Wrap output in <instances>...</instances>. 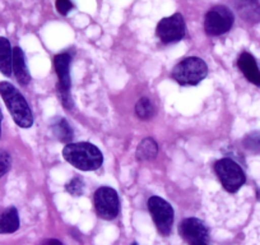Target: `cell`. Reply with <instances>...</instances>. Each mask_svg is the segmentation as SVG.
I'll return each mask as SVG.
<instances>
[{
	"label": "cell",
	"mask_w": 260,
	"mask_h": 245,
	"mask_svg": "<svg viewBox=\"0 0 260 245\" xmlns=\"http://www.w3.org/2000/svg\"><path fill=\"white\" fill-rule=\"evenodd\" d=\"M62 156L65 161L82 171H93L104 162L102 152L88 142L67 144L62 149Z\"/></svg>",
	"instance_id": "obj_1"
},
{
	"label": "cell",
	"mask_w": 260,
	"mask_h": 245,
	"mask_svg": "<svg viewBox=\"0 0 260 245\" xmlns=\"http://www.w3.org/2000/svg\"><path fill=\"white\" fill-rule=\"evenodd\" d=\"M0 96L3 97L12 117L21 128H31L34 115L21 92L8 82H0Z\"/></svg>",
	"instance_id": "obj_2"
},
{
	"label": "cell",
	"mask_w": 260,
	"mask_h": 245,
	"mask_svg": "<svg viewBox=\"0 0 260 245\" xmlns=\"http://www.w3.org/2000/svg\"><path fill=\"white\" fill-rule=\"evenodd\" d=\"M208 73L206 62L199 57H187L172 71V78L181 86H195L203 81Z\"/></svg>",
	"instance_id": "obj_3"
},
{
	"label": "cell",
	"mask_w": 260,
	"mask_h": 245,
	"mask_svg": "<svg viewBox=\"0 0 260 245\" xmlns=\"http://www.w3.org/2000/svg\"><path fill=\"white\" fill-rule=\"evenodd\" d=\"M217 175L221 180L222 186L230 193H236L240 188L245 184L244 171L239 164L231 159H222L214 165Z\"/></svg>",
	"instance_id": "obj_4"
},
{
	"label": "cell",
	"mask_w": 260,
	"mask_h": 245,
	"mask_svg": "<svg viewBox=\"0 0 260 245\" xmlns=\"http://www.w3.org/2000/svg\"><path fill=\"white\" fill-rule=\"evenodd\" d=\"M234 24V14L227 7L217 6L207 13L204 19V29L209 36H219L226 34Z\"/></svg>",
	"instance_id": "obj_5"
},
{
	"label": "cell",
	"mask_w": 260,
	"mask_h": 245,
	"mask_svg": "<svg viewBox=\"0 0 260 245\" xmlns=\"http://www.w3.org/2000/svg\"><path fill=\"white\" fill-rule=\"evenodd\" d=\"M148 209L158 231L167 236L171 232L172 224H174V209L171 204L165 199L154 196L148 199Z\"/></svg>",
	"instance_id": "obj_6"
},
{
	"label": "cell",
	"mask_w": 260,
	"mask_h": 245,
	"mask_svg": "<svg viewBox=\"0 0 260 245\" xmlns=\"http://www.w3.org/2000/svg\"><path fill=\"white\" fill-rule=\"evenodd\" d=\"M71 60V55L67 52L56 55L54 59L55 69L59 77V95L65 109L73 107V100L71 96V73H69Z\"/></svg>",
	"instance_id": "obj_7"
},
{
	"label": "cell",
	"mask_w": 260,
	"mask_h": 245,
	"mask_svg": "<svg viewBox=\"0 0 260 245\" xmlns=\"http://www.w3.org/2000/svg\"><path fill=\"white\" fill-rule=\"evenodd\" d=\"M179 232L189 245H212L208 227L198 219H186L180 224Z\"/></svg>",
	"instance_id": "obj_8"
},
{
	"label": "cell",
	"mask_w": 260,
	"mask_h": 245,
	"mask_svg": "<svg viewBox=\"0 0 260 245\" xmlns=\"http://www.w3.org/2000/svg\"><path fill=\"white\" fill-rule=\"evenodd\" d=\"M94 207L97 215L104 220H114L119 215L120 202L117 193L110 187L97 189L94 194Z\"/></svg>",
	"instance_id": "obj_9"
},
{
	"label": "cell",
	"mask_w": 260,
	"mask_h": 245,
	"mask_svg": "<svg viewBox=\"0 0 260 245\" xmlns=\"http://www.w3.org/2000/svg\"><path fill=\"white\" fill-rule=\"evenodd\" d=\"M186 26H185L184 17L180 13L164 18L157 26V36L164 44L177 42L185 36Z\"/></svg>",
	"instance_id": "obj_10"
},
{
	"label": "cell",
	"mask_w": 260,
	"mask_h": 245,
	"mask_svg": "<svg viewBox=\"0 0 260 245\" xmlns=\"http://www.w3.org/2000/svg\"><path fill=\"white\" fill-rule=\"evenodd\" d=\"M12 71L14 72L17 81L26 86L31 81V76H29L28 68L26 64V57H24L23 51L21 47H14L13 49V62H12Z\"/></svg>",
	"instance_id": "obj_11"
},
{
	"label": "cell",
	"mask_w": 260,
	"mask_h": 245,
	"mask_svg": "<svg viewBox=\"0 0 260 245\" xmlns=\"http://www.w3.org/2000/svg\"><path fill=\"white\" fill-rule=\"evenodd\" d=\"M239 68L251 83L260 87V71L254 56L249 52H242L239 57Z\"/></svg>",
	"instance_id": "obj_12"
},
{
	"label": "cell",
	"mask_w": 260,
	"mask_h": 245,
	"mask_svg": "<svg viewBox=\"0 0 260 245\" xmlns=\"http://www.w3.org/2000/svg\"><path fill=\"white\" fill-rule=\"evenodd\" d=\"M19 229L18 211L14 207L0 211V234H12Z\"/></svg>",
	"instance_id": "obj_13"
},
{
	"label": "cell",
	"mask_w": 260,
	"mask_h": 245,
	"mask_svg": "<svg viewBox=\"0 0 260 245\" xmlns=\"http://www.w3.org/2000/svg\"><path fill=\"white\" fill-rule=\"evenodd\" d=\"M12 62H13V50L11 42L6 37H0V72L7 77L12 76Z\"/></svg>",
	"instance_id": "obj_14"
},
{
	"label": "cell",
	"mask_w": 260,
	"mask_h": 245,
	"mask_svg": "<svg viewBox=\"0 0 260 245\" xmlns=\"http://www.w3.org/2000/svg\"><path fill=\"white\" fill-rule=\"evenodd\" d=\"M51 131L60 142L71 143L73 139V129L69 126V122L62 117H56L51 122Z\"/></svg>",
	"instance_id": "obj_15"
},
{
	"label": "cell",
	"mask_w": 260,
	"mask_h": 245,
	"mask_svg": "<svg viewBox=\"0 0 260 245\" xmlns=\"http://www.w3.org/2000/svg\"><path fill=\"white\" fill-rule=\"evenodd\" d=\"M136 154L138 161H151L158 155V146L153 138H144L137 147Z\"/></svg>",
	"instance_id": "obj_16"
},
{
	"label": "cell",
	"mask_w": 260,
	"mask_h": 245,
	"mask_svg": "<svg viewBox=\"0 0 260 245\" xmlns=\"http://www.w3.org/2000/svg\"><path fill=\"white\" fill-rule=\"evenodd\" d=\"M236 8L246 22L255 23L260 21V6L256 2H240L236 3Z\"/></svg>",
	"instance_id": "obj_17"
},
{
	"label": "cell",
	"mask_w": 260,
	"mask_h": 245,
	"mask_svg": "<svg viewBox=\"0 0 260 245\" xmlns=\"http://www.w3.org/2000/svg\"><path fill=\"white\" fill-rule=\"evenodd\" d=\"M136 112L138 115V117L147 120L153 116L154 112H156V109H154V105L152 104L151 100L147 99V97H143V99H141L137 102Z\"/></svg>",
	"instance_id": "obj_18"
},
{
	"label": "cell",
	"mask_w": 260,
	"mask_h": 245,
	"mask_svg": "<svg viewBox=\"0 0 260 245\" xmlns=\"http://www.w3.org/2000/svg\"><path fill=\"white\" fill-rule=\"evenodd\" d=\"M244 146L249 151L260 154V132H254V133H250L249 136L245 137Z\"/></svg>",
	"instance_id": "obj_19"
},
{
	"label": "cell",
	"mask_w": 260,
	"mask_h": 245,
	"mask_svg": "<svg viewBox=\"0 0 260 245\" xmlns=\"http://www.w3.org/2000/svg\"><path fill=\"white\" fill-rule=\"evenodd\" d=\"M67 192L74 197L82 196L84 192V184L83 181H82V179H79V177H74L73 180H71V181L67 184Z\"/></svg>",
	"instance_id": "obj_20"
},
{
	"label": "cell",
	"mask_w": 260,
	"mask_h": 245,
	"mask_svg": "<svg viewBox=\"0 0 260 245\" xmlns=\"http://www.w3.org/2000/svg\"><path fill=\"white\" fill-rule=\"evenodd\" d=\"M12 165V157L11 155L7 151L0 149V177H3L4 175L8 172V170L11 169Z\"/></svg>",
	"instance_id": "obj_21"
},
{
	"label": "cell",
	"mask_w": 260,
	"mask_h": 245,
	"mask_svg": "<svg viewBox=\"0 0 260 245\" xmlns=\"http://www.w3.org/2000/svg\"><path fill=\"white\" fill-rule=\"evenodd\" d=\"M56 9L57 12H59L60 14H62V16H67V14L69 13V12L73 9V3H71V2H67V0H59V2H56Z\"/></svg>",
	"instance_id": "obj_22"
},
{
	"label": "cell",
	"mask_w": 260,
	"mask_h": 245,
	"mask_svg": "<svg viewBox=\"0 0 260 245\" xmlns=\"http://www.w3.org/2000/svg\"><path fill=\"white\" fill-rule=\"evenodd\" d=\"M44 245H62V244H61V242L59 241V240L51 239V240H47V241L45 242Z\"/></svg>",
	"instance_id": "obj_23"
},
{
	"label": "cell",
	"mask_w": 260,
	"mask_h": 245,
	"mask_svg": "<svg viewBox=\"0 0 260 245\" xmlns=\"http://www.w3.org/2000/svg\"><path fill=\"white\" fill-rule=\"evenodd\" d=\"M2 119H3V116H2V111H0V133H2Z\"/></svg>",
	"instance_id": "obj_24"
},
{
	"label": "cell",
	"mask_w": 260,
	"mask_h": 245,
	"mask_svg": "<svg viewBox=\"0 0 260 245\" xmlns=\"http://www.w3.org/2000/svg\"><path fill=\"white\" fill-rule=\"evenodd\" d=\"M132 245H138V244H137V242H133V244H132Z\"/></svg>",
	"instance_id": "obj_25"
}]
</instances>
